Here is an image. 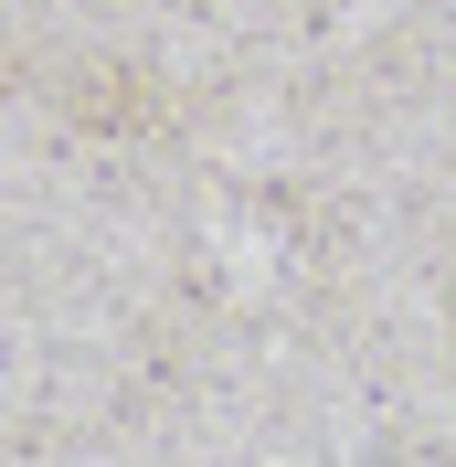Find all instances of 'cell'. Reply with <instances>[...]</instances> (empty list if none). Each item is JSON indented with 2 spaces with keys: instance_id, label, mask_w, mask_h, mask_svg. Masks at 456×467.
<instances>
[]
</instances>
